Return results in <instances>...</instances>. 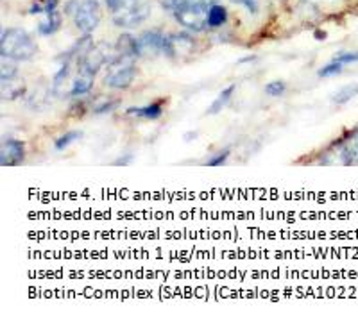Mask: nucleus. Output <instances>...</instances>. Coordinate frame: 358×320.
I'll list each match as a JSON object with an SVG mask.
<instances>
[{"instance_id":"1","label":"nucleus","mask_w":358,"mask_h":320,"mask_svg":"<svg viewBox=\"0 0 358 320\" xmlns=\"http://www.w3.org/2000/svg\"><path fill=\"white\" fill-rule=\"evenodd\" d=\"M38 52L36 43L24 29H4L0 36V56L2 59L29 61Z\"/></svg>"},{"instance_id":"2","label":"nucleus","mask_w":358,"mask_h":320,"mask_svg":"<svg viewBox=\"0 0 358 320\" xmlns=\"http://www.w3.org/2000/svg\"><path fill=\"white\" fill-rule=\"evenodd\" d=\"M321 165H358V127L348 131L321 158Z\"/></svg>"},{"instance_id":"3","label":"nucleus","mask_w":358,"mask_h":320,"mask_svg":"<svg viewBox=\"0 0 358 320\" xmlns=\"http://www.w3.org/2000/svg\"><path fill=\"white\" fill-rule=\"evenodd\" d=\"M73 24L83 34H92L101 24V6L97 0H81L73 13Z\"/></svg>"},{"instance_id":"4","label":"nucleus","mask_w":358,"mask_h":320,"mask_svg":"<svg viewBox=\"0 0 358 320\" xmlns=\"http://www.w3.org/2000/svg\"><path fill=\"white\" fill-rule=\"evenodd\" d=\"M111 72L104 82L106 86L115 89H126L133 85L134 78H136V66L131 61H118L115 65H111Z\"/></svg>"},{"instance_id":"5","label":"nucleus","mask_w":358,"mask_h":320,"mask_svg":"<svg viewBox=\"0 0 358 320\" xmlns=\"http://www.w3.org/2000/svg\"><path fill=\"white\" fill-rule=\"evenodd\" d=\"M149 13H151V6L147 4V2H140L134 8L113 13V24L117 27H136V25H140L149 17Z\"/></svg>"},{"instance_id":"6","label":"nucleus","mask_w":358,"mask_h":320,"mask_svg":"<svg viewBox=\"0 0 358 320\" xmlns=\"http://www.w3.org/2000/svg\"><path fill=\"white\" fill-rule=\"evenodd\" d=\"M167 36L159 31H145L138 38V50L142 57H155L163 54Z\"/></svg>"},{"instance_id":"7","label":"nucleus","mask_w":358,"mask_h":320,"mask_svg":"<svg viewBox=\"0 0 358 320\" xmlns=\"http://www.w3.org/2000/svg\"><path fill=\"white\" fill-rule=\"evenodd\" d=\"M25 158V145L24 142L15 138H4L0 145V165L2 166H15L24 161Z\"/></svg>"},{"instance_id":"8","label":"nucleus","mask_w":358,"mask_h":320,"mask_svg":"<svg viewBox=\"0 0 358 320\" xmlns=\"http://www.w3.org/2000/svg\"><path fill=\"white\" fill-rule=\"evenodd\" d=\"M192 47H194V40H192L188 34H171L165 40V49L163 54L169 57H176L179 54L190 52Z\"/></svg>"},{"instance_id":"9","label":"nucleus","mask_w":358,"mask_h":320,"mask_svg":"<svg viewBox=\"0 0 358 320\" xmlns=\"http://www.w3.org/2000/svg\"><path fill=\"white\" fill-rule=\"evenodd\" d=\"M115 50H117L118 61H131L134 59V57H138V38L131 36V34L127 33L120 34L117 43H115Z\"/></svg>"},{"instance_id":"10","label":"nucleus","mask_w":358,"mask_h":320,"mask_svg":"<svg viewBox=\"0 0 358 320\" xmlns=\"http://www.w3.org/2000/svg\"><path fill=\"white\" fill-rule=\"evenodd\" d=\"M62 13L56 9V11L49 13V15H43V18H41L40 24H38V33L43 34V36H50V34L57 33V31L62 29Z\"/></svg>"},{"instance_id":"11","label":"nucleus","mask_w":358,"mask_h":320,"mask_svg":"<svg viewBox=\"0 0 358 320\" xmlns=\"http://www.w3.org/2000/svg\"><path fill=\"white\" fill-rule=\"evenodd\" d=\"M25 92L24 79H11V81H2V101H15L20 99Z\"/></svg>"},{"instance_id":"12","label":"nucleus","mask_w":358,"mask_h":320,"mask_svg":"<svg viewBox=\"0 0 358 320\" xmlns=\"http://www.w3.org/2000/svg\"><path fill=\"white\" fill-rule=\"evenodd\" d=\"M94 78L95 75H90V73L79 72V75L73 79L72 89H70V97H81L86 95L90 89L94 88Z\"/></svg>"},{"instance_id":"13","label":"nucleus","mask_w":358,"mask_h":320,"mask_svg":"<svg viewBox=\"0 0 358 320\" xmlns=\"http://www.w3.org/2000/svg\"><path fill=\"white\" fill-rule=\"evenodd\" d=\"M235 89H236V86H235V85L226 86V88H224L222 92H220V94L217 95V99H215V101L212 102V106H210V108H208L206 113H208V115H219L220 111H222L224 108H226V106H228V102L231 101L233 94H235Z\"/></svg>"},{"instance_id":"14","label":"nucleus","mask_w":358,"mask_h":320,"mask_svg":"<svg viewBox=\"0 0 358 320\" xmlns=\"http://www.w3.org/2000/svg\"><path fill=\"white\" fill-rule=\"evenodd\" d=\"M163 108L162 104H149V106H142V108H129L127 110V115L131 117H138V118H147V120H156V118L162 117Z\"/></svg>"},{"instance_id":"15","label":"nucleus","mask_w":358,"mask_h":320,"mask_svg":"<svg viewBox=\"0 0 358 320\" xmlns=\"http://www.w3.org/2000/svg\"><path fill=\"white\" fill-rule=\"evenodd\" d=\"M228 20V11L220 4H212L208 9V29L222 27Z\"/></svg>"},{"instance_id":"16","label":"nucleus","mask_w":358,"mask_h":320,"mask_svg":"<svg viewBox=\"0 0 358 320\" xmlns=\"http://www.w3.org/2000/svg\"><path fill=\"white\" fill-rule=\"evenodd\" d=\"M358 95V85H346L338 89L337 94L331 95V101L337 104H346L348 101L355 99Z\"/></svg>"},{"instance_id":"17","label":"nucleus","mask_w":358,"mask_h":320,"mask_svg":"<svg viewBox=\"0 0 358 320\" xmlns=\"http://www.w3.org/2000/svg\"><path fill=\"white\" fill-rule=\"evenodd\" d=\"M57 4H59V0H36L29 13L31 15H49V13L56 11Z\"/></svg>"},{"instance_id":"18","label":"nucleus","mask_w":358,"mask_h":320,"mask_svg":"<svg viewBox=\"0 0 358 320\" xmlns=\"http://www.w3.org/2000/svg\"><path fill=\"white\" fill-rule=\"evenodd\" d=\"M83 136L81 131H69V133H65L63 136H59V138L56 140V143H54V147H56L57 150H63L65 147L72 145L73 142H78L79 138Z\"/></svg>"},{"instance_id":"19","label":"nucleus","mask_w":358,"mask_h":320,"mask_svg":"<svg viewBox=\"0 0 358 320\" xmlns=\"http://www.w3.org/2000/svg\"><path fill=\"white\" fill-rule=\"evenodd\" d=\"M140 2H143V0H106V6L111 11V15H113V13L134 8V6H138Z\"/></svg>"},{"instance_id":"20","label":"nucleus","mask_w":358,"mask_h":320,"mask_svg":"<svg viewBox=\"0 0 358 320\" xmlns=\"http://www.w3.org/2000/svg\"><path fill=\"white\" fill-rule=\"evenodd\" d=\"M118 106L117 101H111V99L101 97L97 102L94 104V113L95 115H104V113H111Z\"/></svg>"},{"instance_id":"21","label":"nucleus","mask_w":358,"mask_h":320,"mask_svg":"<svg viewBox=\"0 0 358 320\" xmlns=\"http://www.w3.org/2000/svg\"><path fill=\"white\" fill-rule=\"evenodd\" d=\"M11 59H2V66H0V79L2 81H11V79L18 78V68L15 63H9Z\"/></svg>"},{"instance_id":"22","label":"nucleus","mask_w":358,"mask_h":320,"mask_svg":"<svg viewBox=\"0 0 358 320\" xmlns=\"http://www.w3.org/2000/svg\"><path fill=\"white\" fill-rule=\"evenodd\" d=\"M287 89V85L283 81H273L268 82V85H265V94L268 95V97H280V95L285 94Z\"/></svg>"},{"instance_id":"23","label":"nucleus","mask_w":358,"mask_h":320,"mask_svg":"<svg viewBox=\"0 0 358 320\" xmlns=\"http://www.w3.org/2000/svg\"><path fill=\"white\" fill-rule=\"evenodd\" d=\"M342 63H337V61L331 59V63H328L326 66H322L319 70V78H331V75H338L342 72Z\"/></svg>"},{"instance_id":"24","label":"nucleus","mask_w":358,"mask_h":320,"mask_svg":"<svg viewBox=\"0 0 358 320\" xmlns=\"http://www.w3.org/2000/svg\"><path fill=\"white\" fill-rule=\"evenodd\" d=\"M229 154H231V150H229V149H224L222 152H219V154H215V156H213V158L208 159L206 165H208V166H220V165H222V163L228 161Z\"/></svg>"},{"instance_id":"25","label":"nucleus","mask_w":358,"mask_h":320,"mask_svg":"<svg viewBox=\"0 0 358 320\" xmlns=\"http://www.w3.org/2000/svg\"><path fill=\"white\" fill-rule=\"evenodd\" d=\"M334 61L342 63V65H348V63H357L358 61V52H341L335 54Z\"/></svg>"},{"instance_id":"26","label":"nucleus","mask_w":358,"mask_h":320,"mask_svg":"<svg viewBox=\"0 0 358 320\" xmlns=\"http://www.w3.org/2000/svg\"><path fill=\"white\" fill-rule=\"evenodd\" d=\"M235 4H242L249 9V11H257V0H231Z\"/></svg>"},{"instance_id":"27","label":"nucleus","mask_w":358,"mask_h":320,"mask_svg":"<svg viewBox=\"0 0 358 320\" xmlns=\"http://www.w3.org/2000/svg\"><path fill=\"white\" fill-rule=\"evenodd\" d=\"M131 159H133V156H131V154H127L126 158H118L117 161H115V165H129V163H131Z\"/></svg>"}]
</instances>
